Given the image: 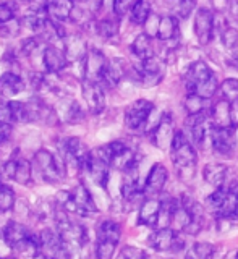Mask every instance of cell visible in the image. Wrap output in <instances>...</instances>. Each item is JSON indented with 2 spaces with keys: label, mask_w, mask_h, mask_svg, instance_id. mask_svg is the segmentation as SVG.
Instances as JSON below:
<instances>
[{
  "label": "cell",
  "mask_w": 238,
  "mask_h": 259,
  "mask_svg": "<svg viewBox=\"0 0 238 259\" xmlns=\"http://www.w3.org/2000/svg\"><path fill=\"white\" fill-rule=\"evenodd\" d=\"M170 152H172V162L177 168V172L182 180H188L194 174L196 162H198V156H196L194 146L188 140V136L182 130H177L174 135V140L170 144Z\"/></svg>",
  "instance_id": "6da1fadb"
},
{
  "label": "cell",
  "mask_w": 238,
  "mask_h": 259,
  "mask_svg": "<svg viewBox=\"0 0 238 259\" xmlns=\"http://www.w3.org/2000/svg\"><path fill=\"white\" fill-rule=\"evenodd\" d=\"M155 107L151 101L138 99L125 110V126L133 133H144L149 130V120Z\"/></svg>",
  "instance_id": "7a4b0ae2"
},
{
  "label": "cell",
  "mask_w": 238,
  "mask_h": 259,
  "mask_svg": "<svg viewBox=\"0 0 238 259\" xmlns=\"http://www.w3.org/2000/svg\"><path fill=\"white\" fill-rule=\"evenodd\" d=\"M34 165L37 167V172L47 183H57L67 175L63 159L54 156L47 149H39L34 154Z\"/></svg>",
  "instance_id": "3957f363"
},
{
  "label": "cell",
  "mask_w": 238,
  "mask_h": 259,
  "mask_svg": "<svg viewBox=\"0 0 238 259\" xmlns=\"http://www.w3.org/2000/svg\"><path fill=\"white\" fill-rule=\"evenodd\" d=\"M164 75H166V62L155 55L141 60L139 67L136 68V78L143 88H152L159 84Z\"/></svg>",
  "instance_id": "277c9868"
},
{
  "label": "cell",
  "mask_w": 238,
  "mask_h": 259,
  "mask_svg": "<svg viewBox=\"0 0 238 259\" xmlns=\"http://www.w3.org/2000/svg\"><path fill=\"white\" fill-rule=\"evenodd\" d=\"M149 246L155 251H161V253H166V251H174V253H178L182 251L185 246V241L180 237V233L175 232L174 229H157L155 232H152L149 235Z\"/></svg>",
  "instance_id": "5b68a950"
},
{
  "label": "cell",
  "mask_w": 238,
  "mask_h": 259,
  "mask_svg": "<svg viewBox=\"0 0 238 259\" xmlns=\"http://www.w3.org/2000/svg\"><path fill=\"white\" fill-rule=\"evenodd\" d=\"M214 18L216 15L209 8H198L194 15V36L201 46H208L214 37Z\"/></svg>",
  "instance_id": "8992f818"
},
{
  "label": "cell",
  "mask_w": 238,
  "mask_h": 259,
  "mask_svg": "<svg viewBox=\"0 0 238 259\" xmlns=\"http://www.w3.org/2000/svg\"><path fill=\"white\" fill-rule=\"evenodd\" d=\"M107 63L109 60L105 59V55L101 51H97V49L88 51L85 57V79L101 83L104 71L107 68Z\"/></svg>",
  "instance_id": "52a82bcc"
},
{
  "label": "cell",
  "mask_w": 238,
  "mask_h": 259,
  "mask_svg": "<svg viewBox=\"0 0 238 259\" xmlns=\"http://www.w3.org/2000/svg\"><path fill=\"white\" fill-rule=\"evenodd\" d=\"M211 146L216 152L222 156H232L235 149V128H211Z\"/></svg>",
  "instance_id": "ba28073f"
},
{
  "label": "cell",
  "mask_w": 238,
  "mask_h": 259,
  "mask_svg": "<svg viewBox=\"0 0 238 259\" xmlns=\"http://www.w3.org/2000/svg\"><path fill=\"white\" fill-rule=\"evenodd\" d=\"M83 96L88 104V109L91 113L97 115L105 109V94H104V86L96 81H83Z\"/></svg>",
  "instance_id": "9c48e42d"
},
{
  "label": "cell",
  "mask_w": 238,
  "mask_h": 259,
  "mask_svg": "<svg viewBox=\"0 0 238 259\" xmlns=\"http://www.w3.org/2000/svg\"><path fill=\"white\" fill-rule=\"evenodd\" d=\"M167 178H169L167 168L162 164H154L152 168L149 170V174H147V177H146L144 185H143L144 196L155 198L159 193H162L164 186H166V183H167Z\"/></svg>",
  "instance_id": "30bf717a"
},
{
  "label": "cell",
  "mask_w": 238,
  "mask_h": 259,
  "mask_svg": "<svg viewBox=\"0 0 238 259\" xmlns=\"http://www.w3.org/2000/svg\"><path fill=\"white\" fill-rule=\"evenodd\" d=\"M214 73L209 68V65L203 60H196L193 62L190 67H188L186 73H185V86L188 93H193L196 88H198L203 81H206L208 78H211Z\"/></svg>",
  "instance_id": "8fae6325"
},
{
  "label": "cell",
  "mask_w": 238,
  "mask_h": 259,
  "mask_svg": "<svg viewBox=\"0 0 238 259\" xmlns=\"http://www.w3.org/2000/svg\"><path fill=\"white\" fill-rule=\"evenodd\" d=\"M43 62L46 70L51 75H57L68 65V57L65 54V49H60L57 46H47L43 52Z\"/></svg>",
  "instance_id": "7c38bea8"
},
{
  "label": "cell",
  "mask_w": 238,
  "mask_h": 259,
  "mask_svg": "<svg viewBox=\"0 0 238 259\" xmlns=\"http://www.w3.org/2000/svg\"><path fill=\"white\" fill-rule=\"evenodd\" d=\"M162 209V201L159 198H146L138 212V224L146 227H157Z\"/></svg>",
  "instance_id": "4fadbf2b"
},
{
  "label": "cell",
  "mask_w": 238,
  "mask_h": 259,
  "mask_svg": "<svg viewBox=\"0 0 238 259\" xmlns=\"http://www.w3.org/2000/svg\"><path fill=\"white\" fill-rule=\"evenodd\" d=\"M175 130H174V120L170 115H162L161 121L154 126L152 130V141L154 144L161 149H167L170 148L172 140H174Z\"/></svg>",
  "instance_id": "5bb4252c"
},
{
  "label": "cell",
  "mask_w": 238,
  "mask_h": 259,
  "mask_svg": "<svg viewBox=\"0 0 238 259\" xmlns=\"http://www.w3.org/2000/svg\"><path fill=\"white\" fill-rule=\"evenodd\" d=\"M73 194V201L76 204V214L78 215H91L97 212V206L91 196V193L86 188L83 183L76 185L75 188L71 190Z\"/></svg>",
  "instance_id": "9a60e30c"
},
{
  "label": "cell",
  "mask_w": 238,
  "mask_h": 259,
  "mask_svg": "<svg viewBox=\"0 0 238 259\" xmlns=\"http://www.w3.org/2000/svg\"><path fill=\"white\" fill-rule=\"evenodd\" d=\"M29 230L26 229V225H23L21 222L16 221H8L5 222L2 229V238L5 241L7 246H10L12 249L15 246H18L21 241H24L29 237Z\"/></svg>",
  "instance_id": "2e32d148"
},
{
  "label": "cell",
  "mask_w": 238,
  "mask_h": 259,
  "mask_svg": "<svg viewBox=\"0 0 238 259\" xmlns=\"http://www.w3.org/2000/svg\"><path fill=\"white\" fill-rule=\"evenodd\" d=\"M73 8H75L73 0H49L46 5V12L51 20L62 23L65 20H70Z\"/></svg>",
  "instance_id": "e0dca14e"
},
{
  "label": "cell",
  "mask_w": 238,
  "mask_h": 259,
  "mask_svg": "<svg viewBox=\"0 0 238 259\" xmlns=\"http://www.w3.org/2000/svg\"><path fill=\"white\" fill-rule=\"evenodd\" d=\"M127 73V68H125V63L120 59H113V60H109L107 63V68L104 71V76L101 79V84L104 88H115L122 78L125 76Z\"/></svg>",
  "instance_id": "ac0fdd59"
},
{
  "label": "cell",
  "mask_w": 238,
  "mask_h": 259,
  "mask_svg": "<svg viewBox=\"0 0 238 259\" xmlns=\"http://www.w3.org/2000/svg\"><path fill=\"white\" fill-rule=\"evenodd\" d=\"M211 125L216 128H228L232 126L230 120V102L225 99H220L219 102L214 104V107L211 109L209 113Z\"/></svg>",
  "instance_id": "d6986e66"
},
{
  "label": "cell",
  "mask_w": 238,
  "mask_h": 259,
  "mask_svg": "<svg viewBox=\"0 0 238 259\" xmlns=\"http://www.w3.org/2000/svg\"><path fill=\"white\" fill-rule=\"evenodd\" d=\"M24 89V81L20 75L7 71L0 76V97H13Z\"/></svg>",
  "instance_id": "ffe728a7"
},
{
  "label": "cell",
  "mask_w": 238,
  "mask_h": 259,
  "mask_svg": "<svg viewBox=\"0 0 238 259\" xmlns=\"http://www.w3.org/2000/svg\"><path fill=\"white\" fill-rule=\"evenodd\" d=\"M227 175H228V167L224 165V164H208L206 167L203 168V177H204V182L216 186H224L225 182H227Z\"/></svg>",
  "instance_id": "44dd1931"
},
{
  "label": "cell",
  "mask_w": 238,
  "mask_h": 259,
  "mask_svg": "<svg viewBox=\"0 0 238 259\" xmlns=\"http://www.w3.org/2000/svg\"><path fill=\"white\" fill-rule=\"evenodd\" d=\"M65 54H67L68 60H80L85 59L88 54V47L83 37L80 36H70L65 37Z\"/></svg>",
  "instance_id": "7402d4cb"
},
{
  "label": "cell",
  "mask_w": 238,
  "mask_h": 259,
  "mask_svg": "<svg viewBox=\"0 0 238 259\" xmlns=\"http://www.w3.org/2000/svg\"><path fill=\"white\" fill-rule=\"evenodd\" d=\"M177 36H178V21H177V16H174V15L162 16L161 23H159L157 39L162 40V42H169V40H174Z\"/></svg>",
  "instance_id": "603a6c76"
},
{
  "label": "cell",
  "mask_w": 238,
  "mask_h": 259,
  "mask_svg": "<svg viewBox=\"0 0 238 259\" xmlns=\"http://www.w3.org/2000/svg\"><path fill=\"white\" fill-rule=\"evenodd\" d=\"M131 52H133L139 60H146L149 57H154V47H152V37L147 36L146 32H141L136 36L135 42L131 44Z\"/></svg>",
  "instance_id": "cb8c5ba5"
},
{
  "label": "cell",
  "mask_w": 238,
  "mask_h": 259,
  "mask_svg": "<svg viewBox=\"0 0 238 259\" xmlns=\"http://www.w3.org/2000/svg\"><path fill=\"white\" fill-rule=\"evenodd\" d=\"M152 4L154 0H136L135 5L130 10V20L135 24H144L146 20L152 13Z\"/></svg>",
  "instance_id": "d4e9b609"
},
{
  "label": "cell",
  "mask_w": 238,
  "mask_h": 259,
  "mask_svg": "<svg viewBox=\"0 0 238 259\" xmlns=\"http://www.w3.org/2000/svg\"><path fill=\"white\" fill-rule=\"evenodd\" d=\"M164 4L177 18L186 20L194 10V0H164Z\"/></svg>",
  "instance_id": "484cf974"
},
{
  "label": "cell",
  "mask_w": 238,
  "mask_h": 259,
  "mask_svg": "<svg viewBox=\"0 0 238 259\" xmlns=\"http://www.w3.org/2000/svg\"><path fill=\"white\" fill-rule=\"evenodd\" d=\"M122 237V227L115 221H102L97 227V240H110L120 241Z\"/></svg>",
  "instance_id": "4316f807"
},
{
  "label": "cell",
  "mask_w": 238,
  "mask_h": 259,
  "mask_svg": "<svg viewBox=\"0 0 238 259\" xmlns=\"http://www.w3.org/2000/svg\"><path fill=\"white\" fill-rule=\"evenodd\" d=\"M13 182L20 183V185H31L32 182V165L28 159L18 157L16 159V168H15V175H13Z\"/></svg>",
  "instance_id": "83f0119b"
},
{
  "label": "cell",
  "mask_w": 238,
  "mask_h": 259,
  "mask_svg": "<svg viewBox=\"0 0 238 259\" xmlns=\"http://www.w3.org/2000/svg\"><path fill=\"white\" fill-rule=\"evenodd\" d=\"M63 121H68V123H78V121H83L85 118V112L80 107V104L73 99L63 101Z\"/></svg>",
  "instance_id": "f1b7e54d"
},
{
  "label": "cell",
  "mask_w": 238,
  "mask_h": 259,
  "mask_svg": "<svg viewBox=\"0 0 238 259\" xmlns=\"http://www.w3.org/2000/svg\"><path fill=\"white\" fill-rule=\"evenodd\" d=\"M96 32L104 39H110L118 34V20L117 18H104L94 23Z\"/></svg>",
  "instance_id": "f546056e"
},
{
  "label": "cell",
  "mask_w": 238,
  "mask_h": 259,
  "mask_svg": "<svg viewBox=\"0 0 238 259\" xmlns=\"http://www.w3.org/2000/svg\"><path fill=\"white\" fill-rule=\"evenodd\" d=\"M216 254V249L211 243H194L191 249L188 251L186 259H212Z\"/></svg>",
  "instance_id": "4dcf8cb0"
},
{
  "label": "cell",
  "mask_w": 238,
  "mask_h": 259,
  "mask_svg": "<svg viewBox=\"0 0 238 259\" xmlns=\"http://www.w3.org/2000/svg\"><path fill=\"white\" fill-rule=\"evenodd\" d=\"M16 196L15 191L8 185L0 183V214H7L15 207Z\"/></svg>",
  "instance_id": "1f68e13d"
},
{
  "label": "cell",
  "mask_w": 238,
  "mask_h": 259,
  "mask_svg": "<svg viewBox=\"0 0 238 259\" xmlns=\"http://www.w3.org/2000/svg\"><path fill=\"white\" fill-rule=\"evenodd\" d=\"M219 81L216 78V75H212L211 78H208L206 81H203V83L194 89V94H198L200 97H203V99H211V97H214L216 93L219 91Z\"/></svg>",
  "instance_id": "d6a6232c"
},
{
  "label": "cell",
  "mask_w": 238,
  "mask_h": 259,
  "mask_svg": "<svg viewBox=\"0 0 238 259\" xmlns=\"http://www.w3.org/2000/svg\"><path fill=\"white\" fill-rule=\"evenodd\" d=\"M204 101L206 99H203V97H200L198 94H194V93H188L186 97H185V110L188 115H198V113H203L204 110Z\"/></svg>",
  "instance_id": "836d02e7"
},
{
  "label": "cell",
  "mask_w": 238,
  "mask_h": 259,
  "mask_svg": "<svg viewBox=\"0 0 238 259\" xmlns=\"http://www.w3.org/2000/svg\"><path fill=\"white\" fill-rule=\"evenodd\" d=\"M220 94H222V99L233 102L238 99V79L236 78H227L220 83L219 88Z\"/></svg>",
  "instance_id": "e575fe53"
},
{
  "label": "cell",
  "mask_w": 238,
  "mask_h": 259,
  "mask_svg": "<svg viewBox=\"0 0 238 259\" xmlns=\"http://www.w3.org/2000/svg\"><path fill=\"white\" fill-rule=\"evenodd\" d=\"M8 104H10L13 121H18V123H29V113H28V104L26 102L8 101Z\"/></svg>",
  "instance_id": "d590c367"
},
{
  "label": "cell",
  "mask_w": 238,
  "mask_h": 259,
  "mask_svg": "<svg viewBox=\"0 0 238 259\" xmlns=\"http://www.w3.org/2000/svg\"><path fill=\"white\" fill-rule=\"evenodd\" d=\"M117 241L97 240L96 243V259H112L117 249Z\"/></svg>",
  "instance_id": "8d00e7d4"
},
{
  "label": "cell",
  "mask_w": 238,
  "mask_h": 259,
  "mask_svg": "<svg viewBox=\"0 0 238 259\" xmlns=\"http://www.w3.org/2000/svg\"><path fill=\"white\" fill-rule=\"evenodd\" d=\"M220 40H222V44L228 49V51H232L238 46V31L235 28H230L228 26L222 34H220Z\"/></svg>",
  "instance_id": "74e56055"
},
{
  "label": "cell",
  "mask_w": 238,
  "mask_h": 259,
  "mask_svg": "<svg viewBox=\"0 0 238 259\" xmlns=\"http://www.w3.org/2000/svg\"><path fill=\"white\" fill-rule=\"evenodd\" d=\"M161 18H162V16L155 15V13H151V15H149V18H147L146 23H144V32H146L147 36L157 37V31H159Z\"/></svg>",
  "instance_id": "f35d334b"
},
{
  "label": "cell",
  "mask_w": 238,
  "mask_h": 259,
  "mask_svg": "<svg viewBox=\"0 0 238 259\" xmlns=\"http://www.w3.org/2000/svg\"><path fill=\"white\" fill-rule=\"evenodd\" d=\"M136 0H112V10L115 13L117 18H122L127 12L131 10Z\"/></svg>",
  "instance_id": "ab89813d"
},
{
  "label": "cell",
  "mask_w": 238,
  "mask_h": 259,
  "mask_svg": "<svg viewBox=\"0 0 238 259\" xmlns=\"http://www.w3.org/2000/svg\"><path fill=\"white\" fill-rule=\"evenodd\" d=\"M16 8L10 2H0V23H8L15 20Z\"/></svg>",
  "instance_id": "60d3db41"
},
{
  "label": "cell",
  "mask_w": 238,
  "mask_h": 259,
  "mask_svg": "<svg viewBox=\"0 0 238 259\" xmlns=\"http://www.w3.org/2000/svg\"><path fill=\"white\" fill-rule=\"evenodd\" d=\"M122 257L123 259H147V254L144 249L128 245L122 249Z\"/></svg>",
  "instance_id": "b9f144b4"
},
{
  "label": "cell",
  "mask_w": 238,
  "mask_h": 259,
  "mask_svg": "<svg viewBox=\"0 0 238 259\" xmlns=\"http://www.w3.org/2000/svg\"><path fill=\"white\" fill-rule=\"evenodd\" d=\"M39 46H41V40L37 37H28V39H24L23 44H21V54L29 57V55H32V54L37 51Z\"/></svg>",
  "instance_id": "7bdbcfd3"
},
{
  "label": "cell",
  "mask_w": 238,
  "mask_h": 259,
  "mask_svg": "<svg viewBox=\"0 0 238 259\" xmlns=\"http://www.w3.org/2000/svg\"><path fill=\"white\" fill-rule=\"evenodd\" d=\"M0 120L7 121V123H13L12 118V110H10V104L0 99Z\"/></svg>",
  "instance_id": "ee69618b"
},
{
  "label": "cell",
  "mask_w": 238,
  "mask_h": 259,
  "mask_svg": "<svg viewBox=\"0 0 238 259\" xmlns=\"http://www.w3.org/2000/svg\"><path fill=\"white\" fill-rule=\"evenodd\" d=\"M12 136V123H7V121L0 120V146L5 144Z\"/></svg>",
  "instance_id": "f6af8a7d"
},
{
  "label": "cell",
  "mask_w": 238,
  "mask_h": 259,
  "mask_svg": "<svg viewBox=\"0 0 238 259\" xmlns=\"http://www.w3.org/2000/svg\"><path fill=\"white\" fill-rule=\"evenodd\" d=\"M230 120H232V126L238 128V99L230 102Z\"/></svg>",
  "instance_id": "bcb514c9"
},
{
  "label": "cell",
  "mask_w": 238,
  "mask_h": 259,
  "mask_svg": "<svg viewBox=\"0 0 238 259\" xmlns=\"http://www.w3.org/2000/svg\"><path fill=\"white\" fill-rule=\"evenodd\" d=\"M80 2H85V4H94L96 8H99L102 5V0H80Z\"/></svg>",
  "instance_id": "7dc6e473"
},
{
  "label": "cell",
  "mask_w": 238,
  "mask_h": 259,
  "mask_svg": "<svg viewBox=\"0 0 238 259\" xmlns=\"http://www.w3.org/2000/svg\"><path fill=\"white\" fill-rule=\"evenodd\" d=\"M32 259H52V257H47L46 254H43V253H39L37 256H34V257H32Z\"/></svg>",
  "instance_id": "c3c4849f"
},
{
  "label": "cell",
  "mask_w": 238,
  "mask_h": 259,
  "mask_svg": "<svg viewBox=\"0 0 238 259\" xmlns=\"http://www.w3.org/2000/svg\"><path fill=\"white\" fill-rule=\"evenodd\" d=\"M0 259H18V257H15V256H5V257H0Z\"/></svg>",
  "instance_id": "681fc988"
},
{
  "label": "cell",
  "mask_w": 238,
  "mask_h": 259,
  "mask_svg": "<svg viewBox=\"0 0 238 259\" xmlns=\"http://www.w3.org/2000/svg\"><path fill=\"white\" fill-rule=\"evenodd\" d=\"M235 259H238V253H236V256H235Z\"/></svg>",
  "instance_id": "f907efd6"
}]
</instances>
